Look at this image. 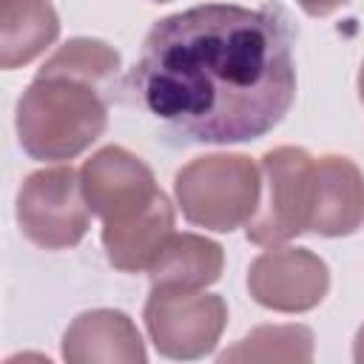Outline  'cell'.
Instances as JSON below:
<instances>
[{
  "label": "cell",
  "mask_w": 364,
  "mask_h": 364,
  "mask_svg": "<svg viewBox=\"0 0 364 364\" xmlns=\"http://www.w3.org/2000/svg\"><path fill=\"white\" fill-rule=\"evenodd\" d=\"M293 23L282 6L205 3L156 20L131 68L134 100L188 142H247L296 97Z\"/></svg>",
  "instance_id": "1"
},
{
  "label": "cell",
  "mask_w": 364,
  "mask_h": 364,
  "mask_svg": "<svg viewBox=\"0 0 364 364\" xmlns=\"http://www.w3.org/2000/svg\"><path fill=\"white\" fill-rule=\"evenodd\" d=\"M14 122L28 156L71 159L105 131L108 108L94 82L37 74L17 102Z\"/></svg>",
  "instance_id": "2"
},
{
  "label": "cell",
  "mask_w": 364,
  "mask_h": 364,
  "mask_svg": "<svg viewBox=\"0 0 364 364\" xmlns=\"http://www.w3.org/2000/svg\"><path fill=\"white\" fill-rule=\"evenodd\" d=\"M176 202L188 222L230 233L247 225L262 199L259 168L242 154H210L191 159L173 182Z\"/></svg>",
  "instance_id": "3"
},
{
  "label": "cell",
  "mask_w": 364,
  "mask_h": 364,
  "mask_svg": "<svg viewBox=\"0 0 364 364\" xmlns=\"http://www.w3.org/2000/svg\"><path fill=\"white\" fill-rule=\"evenodd\" d=\"M88 202L74 168L31 173L17 193V222L26 239L46 250L74 247L88 230Z\"/></svg>",
  "instance_id": "4"
},
{
  "label": "cell",
  "mask_w": 364,
  "mask_h": 364,
  "mask_svg": "<svg viewBox=\"0 0 364 364\" xmlns=\"http://www.w3.org/2000/svg\"><path fill=\"white\" fill-rule=\"evenodd\" d=\"M310 176L313 156L304 148L282 145L262 159L264 196L247 222V239L279 245L310 228Z\"/></svg>",
  "instance_id": "5"
},
{
  "label": "cell",
  "mask_w": 364,
  "mask_h": 364,
  "mask_svg": "<svg viewBox=\"0 0 364 364\" xmlns=\"http://www.w3.org/2000/svg\"><path fill=\"white\" fill-rule=\"evenodd\" d=\"M228 304L202 290L154 287L145 301V327L168 358H199L210 353L225 330Z\"/></svg>",
  "instance_id": "6"
},
{
  "label": "cell",
  "mask_w": 364,
  "mask_h": 364,
  "mask_svg": "<svg viewBox=\"0 0 364 364\" xmlns=\"http://www.w3.org/2000/svg\"><path fill=\"white\" fill-rule=\"evenodd\" d=\"M80 182L91 213L102 219V230L134 225L165 196L156 188L151 168L139 156L117 145L102 148L91 159H85Z\"/></svg>",
  "instance_id": "7"
},
{
  "label": "cell",
  "mask_w": 364,
  "mask_h": 364,
  "mask_svg": "<svg viewBox=\"0 0 364 364\" xmlns=\"http://www.w3.org/2000/svg\"><path fill=\"white\" fill-rule=\"evenodd\" d=\"M330 287L327 264L304 247H273L262 253L247 273L250 296L279 313H301L316 307Z\"/></svg>",
  "instance_id": "8"
},
{
  "label": "cell",
  "mask_w": 364,
  "mask_h": 364,
  "mask_svg": "<svg viewBox=\"0 0 364 364\" xmlns=\"http://www.w3.org/2000/svg\"><path fill=\"white\" fill-rule=\"evenodd\" d=\"M364 225V173L347 156L313 159L310 228L318 236H347Z\"/></svg>",
  "instance_id": "9"
},
{
  "label": "cell",
  "mask_w": 364,
  "mask_h": 364,
  "mask_svg": "<svg viewBox=\"0 0 364 364\" xmlns=\"http://www.w3.org/2000/svg\"><path fill=\"white\" fill-rule=\"evenodd\" d=\"M63 358L71 364L125 361L142 364L145 347L134 321L119 310H88L71 321L63 336Z\"/></svg>",
  "instance_id": "10"
},
{
  "label": "cell",
  "mask_w": 364,
  "mask_h": 364,
  "mask_svg": "<svg viewBox=\"0 0 364 364\" xmlns=\"http://www.w3.org/2000/svg\"><path fill=\"white\" fill-rule=\"evenodd\" d=\"M60 34L48 0H0V65L6 71L31 63Z\"/></svg>",
  "instance_id": "11"
},
{
  "label": "cell",
  "mask_w": 364,
  "mask_h": 364,
  "mask_svg": "<svg viewBox=\"0 0 364 364\" xmlns=\"http://www.w3.org/2000/svg\"><path fill=\"white\" fill-rule=\"evenodd\" d=\"M225 253L216 242L196 233H173L151 262V284L173 290H202L222 273Z\"/></svg>",
  "instance_id": "12"
},
{
  "label": "cell",
  "mask_w": 364,
  "mask_h": 364,
  "mask_svg": "<svg viewBox=\"0 0 364 364\" xmlns=\"http://www.w3.org/2000/svg\"><path fill=\"white\" fill-rule=\"evenodd\" d=\"M171 236H173V208L162 196L134 225L119 230H102V245H105L108 262L117 270L134 273V270L151 267V262L159 256V250Z\"/></svg>",
  "instance_id": "13"
},
{
  "label": "cell",
  "mask_w": 364,
  "mask_h": 364,
  "mask_svg": "<svg viewBox=\"0 0 364 364\" xmlns=\"http://www.w3.org/2000/svg\"><path fill=\"white\" fill-rule=\"evenodd\" d=\"M313 333L301 324L256 327L236 347L225 350L219 361H310Z\"/></svg>",
  "instance_id": "14"
},
{
  "label": "cell",
  "mask_w": 364,
  "mask_h": 364,
  "mask_svg": "<svg viewBox=\"0 0 364 364\" xmlns=\"http://www.w3.org/2000/svg\"><path fill=\"white\" fill-rule=\"evenodd\" d=\"M117 68H119V54L108 43L91 37H74L65 46H60L37 74L74 77L100 85L108 77H114Z\"/></svg>",
  "instance_id": "15"
},
{
  "label": "cell",
  "mask_w": 364,
  "mask_h": 364,
  "mask_svg": "<svg viewBox=\"0 0 364 364\" xmlns=\"http://www.w3.org/2000/svg\"><path fill=\"white\" fill-rule=\"evenodd\" d=\"M344 3H350V0H299V6H301L307 14H313V17H324V14L336 11V9L344 6Z\"/></svg>",
  "instance_id": "16"
},
{
  "label": "cell",
  "mask_w": 364,
  "mask_h": 364,
  "mask_svg": "<svg viewBox=\"0 0 364 364\" xmlns=\"http://www.w3.org/2000/svg\"><path fill=\"white\" fill-rule=\"evenodd\" d=\"M353 355H355V361H364V327H361L358 336H355V350H353Z\"/></svg>",
  "instance_id": "17"
},
{
  "label": "cell",
  "mask_w": 364,
  "mask_h": 364,
  "mask_svg": "<svg viewBox=\"0 0 364 364\" xmlns=\"http://www.w3.org/2000/svg\"><path fill=\"white\" fill-rule=\"evenodd\" d=\"M358 97L364 102V63H361V71H358Z\"/></svg>",
  "instance_id": "18"
},
{
  "label": "cell",
  "mask_w": 364,
  "mask_h": 364,
  "mask_svg": "<svg viewBox=\"0 0 364 364\" xmlns=\"http://www.w3.org/2000/svg\"><path fill=\"white\" fill-rule=\"evenodd\" d=\"M156 3H165V0H156Z\"/></svg>",
  "instance_id": "19"
}]
</instances>
